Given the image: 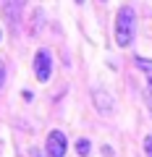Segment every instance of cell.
<instances>
[{
  "mask_svg": "<svg viewBox=\"0 0 152 157\" xmlns=\"http://www.w3.org/2000/svg\"><path fill=\"white\" fill-rule=\"evenodd\" d=\"M76 3H84V0H76Z\"/></svg>",
  "mask_w": 152,
  "mask_h": 157,
  "instance_id": "11",
  "label": "cell"
},
{
  "mask_svg": "<svg viewBox=\"0 0 152 157\" xmlns=\"http://www.w3.org/2000/svg\"><path fill=\"white\" fill-rule=\"evenodd\" d=\"M131 39H134V11L129 6H121L115 16V42L118 47H129Z\"/></svg>",
  "mask_w": 152,
  "mask_h": 157,
  "instance_id": "1",
  "label": "cell"
},
{
  "mask_svg": "<svg viewBox=\"0 0 152 157\" xmlns=\"http://www.w3.org/2000/svg\"><path fill=\"white\" fill-rule=\"evenodd\" d=\"M89 149H92L89 139H79V141H76V155H79V157H87V155H89Z\"/></svg>",
  "mask_w": 152,
  "mask_h": 157,
  "instance_id": "6",
  "label": "cell"
},
{
  "mask_svg": "<svg viewBox=\"0 0 152 157\" xmlns=\"http://www.w3.org/2000/svg\"><path fill=\"white\" fill-rule=\"evenodd\" d=\"M34 73H37V78L40 81H47V78L53 76V55L50 50H37V55H34Z\"/></svg>",
  "mask_w": 152,
  "mask_h": 157,
  "instance_id": "2",
  "label": "cell"
},
{
  "mask_svg": "<svg viewBox=\"0 0 152 157\" xmlns=\"http://www.w3.org/2000/svg\"><path fill=\"white\" fill-rule=\"evenodd\" d=\"M47 157H63L66 155V136H63V131H50L47 134Z\"/></svg>",
  "mask_w": 152,
  "mask_h": 157,
  "instance_id": "3",
  "label": "cell"
},
{
  "mask_svg": "<svg viewBox=\"0 0 152 157\" xmlns=\"http://www.w3.org/2000/svg\"><path fill=\"white\" fill-rule=\"evenodd\" d=\"M144 155L152 157V136H147V139H144Z\"/></svg>",
  "mask_w": 152,
  "mask_h": 157,
  "instance_id": "9",
  "label": "cell"
},
{
  "mask_svg": "<svg viewBox=\"0 0 152 157\" xmlns=\"http://www.w3.org/2000/svg\"><path fill=\"white\" fill-rule=\"evenodd\" d=\"M136 68H142L147 76H152V60H147V58H136Z\"/></svg>",
  "mask_w": 152,
  "mask_h": 157,
  "instance_id": "7",
  "label": "cell"
},
{
  "mask_svg": "<svg viewBox=\"0 0 152 157\" xmlns=\"http://www.w3.org/2000/svg\"><path fill=\"white\" fill-rule=\"evenodd\" d=\"M0 37H3V32H0Z\"/></svg>",
  "mask_w": 152,
  "mask_h": 157,
  "instance_id": "12",
  "label": "cell"
},
{
  "mask_svg": "<svg viewBox=\"0 0 152 157\" xmlns=\"http://www.w3.org/2000/svg\"><path fill=\"white\" fill-rule=\"evenodd\" d=\"M95 100H97V110H100V113H107L113 107V105H107V102H113V100L105 94V92H95Z\"/></svg>",
  "mask_w": 152,
  "mask_h": 157,
  "instance_id": "5",
  "label": "cell"
},
{
  "mask_svg": "<svg viewBox=\"0 0 152 157\" xmlns=\"http://www.w3.org/2000/svg\"><path fill=\"white\" fill-rule=\"evenodd\" d=\"M147 105H150V113H152V76L147 78Z\"/></svg>",
  "mask_w": 152,
  "mask_h": 157,
  "instance_id": "8",
  "label": "cell"
},
{
  "mask_svg": "<svg viewBox=\"0 0 152 157\" xmlns=\"http://www.w3.org/2000/svg\"><path fill=\"white\" fill-rule=\"evenodd\" d=\"M3 84H6V68H3V63H0V89H3Z\"/></svg>",
  "mask_w": 152,
  "mask_h": 157,
  "instance_id": "10",
  "label": "cell"
},
{
  "mask_svg": "<svg viewBox=\"0 0 152 157\" xmlns=\"http://www.w3.org/2000/svg\"><path fill=\"white\" fill-rule=\"evenodd\" d=\"M3 16L8 18L11 29L18 26V18H21V0H6V6H3Z\"/></svg>",
  "mask_w": 152,
  "mask_h": 157,
  "instance_id": "4",
  "label": "cell"
}]
</instances>
